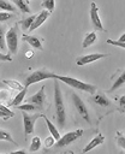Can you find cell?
<instances>
[{"label": "cell", "instance_id": "33", "mask_svg": "<svg viewBox=\"0 0 125 154\" xmlns=\"http://www.w3.org/2000/svg\"><path fill=\"white\" fill-rule=\"evenodd\" d=\"M0 49H5V35L1 26H0Z\"/></svg>", "mask_w": 125, "mask_h": 154}, {"label": "cell", "instance_id": "19", "mask_svg": "<svg viewBox=\"0 0 125 154\" xmlns=\"http://www.w3.org/2000/svg\"><path fill=\"white\" fill-rule=\"evenodd\" d=\"M125 83V70L119 75V77H117V79L114 81V83H113V85L111 87V91H114V90H117L118 88H120L123 84Z\"/></svg>", "mask_w": 125, "mask_h": 154}, {"label": "cell", "instance_id": "25", "mask_svg": "<svg viewBox=\"0 0 125 154\" xmlns=\"http://www.w3.org/2000/svg\"><path fill=\"white\" fill-rule=\"evenodd\" d=\"M14 4L18 6V8H19L23 13H30V8H29L28 4L24 2V0H14Z\"/></svg>", "mask_w": 125, "mask_h": 154}, {"label": "cell", "instance_id": "5", "mask_svg": "<svg viewBox=\"0 0 125 154\" xmlns=\"http://www.w3.org/2000/svg\"><path fill=\"white\" fill-rule=\"evenodd\" d=\"M82 135H83V129H77V130H73V131H69V132L64 134L62 136H60V138L55 142V146H56V147H65V146H69V144H71L72 142L77 141Z\"/></svg>", "mask_w": 125, "mask_h": 154}, {"label": "cell", "instance_id": "31", "mask_svg": "<svg viewBox=\"0 0 125 154\" xmlns=\"http://www.w3.org/2000/svg\"><path fill=\"white\" fill-rule=\"evenodd\" d=\"M0 109L4 112V113H6V116L8 117V118H12V117H14V112H12L11 109H8L6 106H4L2 103H0Z\"/></svg>", "mask_w": 125, "mask_h": 154}, {"label": "cell", "instance_id": "9", "mask_svg": "<svg viewBox=\"0 0 125 154\" xmlns=\"http://www.w3.org/2000/svg\"><path fill=\"white\" fill-rule=\"evenodd\" d=\"M90 19H91L93 26L96 30H101V31L105 30L103 25H102V22H101V18L99 16V7L95 2H91V5H90Z\"/></svg>", "mask_w": 125, "mask_h": 154}, {"label": "cell", "instance_id": "13", "mask_svg": "<svg viewBox=\"0 0 125 154\" xmlns=\"http://www.w3.org/2000/svg\"><path fill=\"white\" fill-rule=\"evenodd\" d=\"M105 142V136L102 135V134H97L83 149H82V152L83 153H88V152H90L91 149H94L95 147H97L99 144H102Z\"/></svg>", "mask_w": 125, "mask_h": 154}, {"label": "cell", "instance_id": "23", "mask_svg": "<svg viewBox=\"0 0 125 154\" xmlns=\"http://www.w3.org/2000/svg\"><path fill=\"white\" fill-rule=\"evenodd\" d=\"M41 6L43 8H46V10H48L52 13L54 11V8H55V0H43L41 2Z\"/></svg>", "mask_w": 125, "mask_h": 154}, {"label": "cell", "instance_id": "2", "mask_svg": "<svg viewBox=\"0 0 125 154\" xmlns=\"http://www.w3.org/2000/svg\"><path fill=\"white\" fill-rule=\"evenodd\" d=\"M54 79L56 81H60L65 84H67L69 87H72V88H76L78 90H82V91H85V93H89V94H94L96 91V85L94 84H89V83H85V82H82L75 77H70V76H59V75H55L54 76Z\"/></svg>", "mask_w": 125, "mask_h": 154}, {"label": "cell", "instance_id": "6", "mask_svg": "<svg viewBox=\"0 0 125 154\" xmlns=\"http://www.w3.org/2000/svg\"><path fill=\"white\" fill-rule=\"evenodd\" d=\"M72 101H73V105H75V108L76 111L78 112V114L87 122V123H91V119H90V114H89V111L85 106V103L83 102V100L76 94V93H72Z\"/></svg>", "mask_w": 125, "mask_h": 154}, {"label": "cell", "instance_id": "39", "mask_svg": "<svg viewBox=\"0 0 125 154\" xmlns=\"http://www.w3.org/2000/svg\"><path fill=\"white\" fill-rule=\"evenodd\" d=\"M12 154H16V153H24V150L23 149H19V150H14V152H11Z\"/></svg>", "mask_w": 125, "mask_h": 154}, {"label": "cell", "instance_id": "40", "mask_svg": "<svg viewBox=\"0 0 125 154\" xmlns=\"http://www.w3.org/2000/svg\"><path fill=\"white\" fill-rule=\"evenodd\" d=\"M26 1H29V0H26Z\"/></svg>", "mask_w": 125, "mask_h": 154}, {"label": "cell", "instance_id": "17", "mask_svg": "<svg viewBox=\"0 0 125 154\" xmlns=\"http://www.w3.org/2000/svg\"><path fill=\"white\" fill-rule=\"evenodd\" d=\"M42 118L46 120V124H47V128H48V130H49L50 135H52V136H53V137H54V138L58 141V140L60 138V134H59L58 129H56V128L53 125V123H52V122H50V120L47 118V116H44V114H43V117H42Z\"/></svg>", "mask_w": 125, "mask_h": 154}, {"label": "cell", "instance_id": "38", "mask_svg": "<svg viewBox=\"0 0 125 154\" xmlns=\"http://www.w3.org/2000/svg\"><path fill=\"white\" fill-rule=\"evenodd\" d=\"M118 41H120V42H125V32H124V34L118 38Z\"/></svg>", "mask_w": 125, "mask_h": 154}, {"label": "cell", "instance_id": "35", "mask_svg": "<svg viewBox=\"0 0 125 154\" xmlns=\"http://www.w3.org/2000/svg\"><path fill=\"white\" fill-rule=\"evenodd\" d=\"M32 55H34V51H28V52H25V58L26 59H31L32 58Z\"/></svg>", "mask_w": 125, "mask_h": 154}, {"label": "cell", "instance_id": "1", "mask_svg": "<svg viewBox=\"0 0 125 154\" xmlns=\"http://www.w3.org/2000/svg\"><path fill=\"white\" fill-rule=\"evenodd\" d=\"M54 105H55L56 122L60 128H64L66 122V109H65V103L62 99V93L58 82H54Z\"/></svg>", "mask_w": 125, "mask_h": 154}, {"label": "cell", "instance_id": "16", "mask_svg": "<svg viewBox=\"0 0 125 154\" xmlns=\"http://www.w3.org/2000/svg\"><path fill=\"white\" fill-rule=\"evenodd\" d=\"M26 90H28V88H25L24 87V89H22V90H19V93L13 97V100L10 102V106H12V107H16V106H18V105H20L22 103V101L24 100V97H25V95H26Z\"/></svg>", "mask_w": 125, "mask_h": 154}, {"label": "cell", "instance_id": "26", "mask_svg": "<svg viewBox=\"0 0 125 154\" xmlns=\"http://www.w3.org/2000/svg\"><path fill=\"white\" fill-rule=\"evenodd\" d=\"M0 10H5L8 12H13L14 11V6L12 4H10L6 0H0Z\"/></svg>", "mask_w": 125, "mask_h": 154}, {"label": "cell", "instance_id": "22", "mask_svg": "<svg viewBox=\"0 0 125 154\" xmlns=\"http://www.w3.org/2000/svg\"><path fill=\"white\" fill-rule=\"evenodd\" d=\"M16 108L20 109V111H25V112H35L37 109H40L38 106H34V103H24V105H18L16 106Z\"/></svg>", "mask_w": 125, "mask_h": 154}, {"label": "cell", "instance_id": "14", "mask_svg": "<svg viewBox=\"0 0 125 154\" xmlns=\"http://www.w3.org/2000/svg\"><path fill=\"white\" fill-rule=\"evenodd\" d=\"M96 38H97V35H96L95 31H90V32H88V34L84 36V38H83L82 48H88V47H90L91 45L95 43Z\"/></svg>", "mask_w": 125, "mask_h": 154}, {"label": "cell", "instance_id": "28", "mask_svg": "<svg viewBox=\"0 0 125 154\" xmlns=\"http://www.w3.org/2000/svg\"><path fill=\"white\" fill-rule=\"evenodd\" d=\"M106 42L108 45H112V46H115V47H120V48H124L125 49V42H120L118 40H111V38H107Z\"/></svg>", "mask_w": 125, "mask_h": 154}, {"label": "cell", "instance_id": "3", "mask_svg": "<svg viewBox=\"0 0 125 154\" xmlns=\"http://www.w3.org/2000/svg\"><path fill=\"white\" fill-rule=\"evenodd\" d=\"M55 73L53 72H49L44 69L42 70H36L34 71L31 75H29L28 77H25V82H24V87L28 88L37 82H41V81H46V79H50V78H54Z\"/></svg>", "mask_w": 125, "mask_h": 154}, {"label": "cell", "instance_id": "21", "mask_svg": "<svg viewBox=\"0 0 125 154\" xmlns=\"http://www.w3.org/2000/svg\"><path fill=\"white\" fill-rule=\"evenodd\" d=\"M41 138L38 136H34L32 140H31V144H30V148H29V152L34 153V152H37L40 148H41Z\"/></svg>", "mask_w": 125, "mask_h": 154}, {"label": "cell", "instance_id": "34", "mask_svg": "<svg viewBox=\"0 0 125 154\" xmlns=\"http://www.w3.org/2000/svg\"><path fill=\"white\" fill-rule=\"evenodd\" d=\"M0 60H2V61H12V58H11L10 54H4V53L0 52Z\"/></svg>", "mask_w": 125, "mask_h": 154}, {"label": "cell", "instance_id": "30", "mask_svg": "<svg viewBox=\"0 0 125 154\" xmlns=\"http://www.w3.org/2000/svg\"><path fill=\"white\" fill-rule=\"evenodd\" d=\"M55 141H56V140L50 135V136H48L47 138H44V146H46L47 148H49V147H52L53 144H55Z\"/></svg>", "mask_w": 125, "mask_h": 154}, {"label": "cell", "instance_id": "37", "mask_svg": "<svg viewBox=\"0 0 125 154\" xmlns=\"http://www.w3.org/2000/svg\"><path fill=\"white\" fill-rule=\"evenodd\" d=\"M0 118L1 119H4V120H6V119H8V117L6 116V113H4L1 109H0Z\"/></svg>", "mask_w": 125, "mask_h": 154}, {"label": "cell", "instance_id": "7", "mask_svg": "<svg viewBox=\"0 0 125 154\" xmlns=\"http://www.w3.org/2000/svg\"><path fill=\"white\" fill-rule=\"evenodd\" d=\"M41 117H43V114H41V113H37V114H34V116L23 113V124H24V135L25 136H28V135L34 132L35 123Z\"/></svg>", "mask_w": 125, "mask_h": 154}, {"label": "cell", "instance_id": "4", "mask_svg": "<svg viewBox=\"0 0 125 154\" xmlns=\"http://www.w3.org/2000/svg\"><path fill=\"white\" fill-rule=\"evenodd\" d=\"M5 40H6V45H7L8 52L11 54H16L18 52V31H17V26L16 25L11 26L6 31Z\"/></svg>", "mask_w": 125, "mask_h": 154}, {"label": "cell", "instance_id": "12", "mask_svg": "<svg viewBox=\"0 0 125 154\" xmlns=\"http://www.w3.org/2000/svg\"><path fill=\"white\" fill-rule=\"evenodd\" d=\"M22 40H23L24 42L29 43V45H30L32 48H36V49H40V51H42V49H43L41 40H40L38 37H36V36H32V35H28V34H23V36H22Z\"/></svg>", "mask_w": 125, "mask_h": 154}, {"label": "cell", "instance_id": "8", "mask_svg": "<svg viewBox=\"0 0 125 154\" xmlns=\"http://www.w3.org/2000/svg\"><path fill=\"white\" fill-rule=\"evenodd\" d=\"M108 54L106 53H91V54H87V55H83V57H78L77 60H76V64L78 66H84L87 64H90V63H94L96 60H100L105 57H107Z\"/></svg>", "mask_w": 125, "mask_h": 154}, {"label": "cell", "instance_id": "15", "mask_svg": "<svg viewBox=\"0 0 125 154\" xmlns=\"http://www.w3.org/2000/svg\"><path fill=\"white\" fill-rule=\"evenodd\" d=\"M91 100H93V102H95L96 105L102 106V107H106V106L111 105V101L108 100V97L105 94H96V95L93 96Z\"/></svg>", "mask_w": 125, "mask_h": 154}, {"label": "cell", "instance_id": "11", "mask_svg": "<svg viewBox=\"0 0 125 154\" xmlns=\"http://www.w3.org/2000/svg\"><path fill=\"white\" fill-rule=\"evenodd\" d=\"M50 16V12L48 11V10H42L37 16H36V18H35V20H34V23L31 24V26H30V29H29V31H34L35 29H37L38 26H41L47 19H48V17Z\"/></svg>", "mask_w": 125, "mask_h": 154}, {"label": "cell", "instance_id": "36", "mask_svg": "<svg viewBox=\"0 0 125 154\" xmlns=\"http://www.w3.org/2000/svg\"><path fill=\"white\" fill-rule=\"evenodd\" d=\"M119 105L125 107V95H123V96L119 99Z\"/></svg>", "mask_w": 125, "mask_h": 154}, {"label": "cell", "instance_id": "18", "mask_svg": "<svg viewBox=\"0 0 125 154\" xmlns=\"http://www.w3.org/2000/svg\"><path fill=\"white\" fill-rule=\"evenodd\" d=\"M2 83H4L5 85H7L8 88L14 89V90H18V91L22 90V89H24V85H22L18 81H14V79H4Z\"/></svg>", "mask_w": 125, "mask_h": 154}, {"label": "cell", "instance_id": "24", "mask_svg": "<svg viewBox=\"0 0 125 154\" xmlns=\"http://www.w3.org/2000/svg\"><path fill=\"white\" fill-rule=\"evenodd\" d=\"M0 141H7V142H11V143L17 144L16 141L12 138L11 134L8 131H6V130H0Z\"/></svg>", "mask_w": 125, "mask_h": 154}, {"label": "cell", "instance_id": "20", "mask_svg": "<svg viewBox=\"0 0 125 154\" xmlns=\"http://www.w3.org/2000/svg\"><path fill=\"white\" fill-rule=\"evenodd\" d=\"M35 18H36V14H31V16H29L28 18H25V19H23V20H20V22H19V24H20L22 29H23V30H29V29H30V26H31V24L34 23Z\"/></svg>", "mask_w": 125, "mask_h": 154}, {"label": "cell", "instance_id": "27", "mask_svg": "<svg viewBox=\"0 0 125 154\" xmlns=\"http://www.w3.org/2000/svg\"><path fill=\"white\" fill-rule=\"evenodd\" d=\"M115 141H117V144L123 148L125 150V136L123 134H120L119 131H117V136H115Z\"/></svg>", "mask_w": 125, "mask_h": 154}, {"label": "cell", "instance_id": "10", "mask_svg": "<svg viewBox=\"0 0 125 154\" xmlns=\"http://www.w3.org/2000/svg\"><path fill=\"white\" fill-rule=\"evenodd\" d=\"M44 90H46V87L42 85L37 93H35L34 95H31V96L28 99L29 102H31V103L38 106L40 108H42V105H43V102H44V100H46V93H44Z\"/></svg>", "mask_w": 125, "mask_h": 154}, {"label": "cell", "instance_id": "32", "mask_svg": "<svg viewBox=\"0 0 125 154\" xmlns=\"http://www.w3.org/2000/svg\"><path fill=\"white\" fill-rule=\"evenodd\" d=\"M8 96H10V93H8L7 90L0 89V101H1V102H5V101L8 99Z\"/></svg>", "mask_w": 125, "mask_h": 154}, {"label": "cell", "instance_id": "29", "mask_svg": "<svg viewBox=\"0 0 125 154\" xmlns=\"http://www.w3.org/2000/svg\"><path fill=\"white\" fill-rule=\"evenodd\" d=\"M12 16H13V14H12L11 12H8V11H4V12H0V23L8 20L10 18H12Z\"/></svg>", "mask_w": 125, "mask_h": 154}]
</instances>
